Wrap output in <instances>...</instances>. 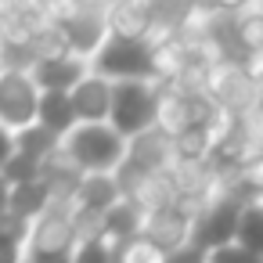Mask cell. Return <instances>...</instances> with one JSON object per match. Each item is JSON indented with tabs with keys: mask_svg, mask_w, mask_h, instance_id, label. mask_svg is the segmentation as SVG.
Returning a JSON list of instances; mask_svg holds the SVG:
<instances>
[{
	"mask_svg": "<svg viewBox=\"0 0 263 263\" xmlns=\"http://www.w3.org/2000/svg\"><path fill=\"white\" fill-rule=\"evenodd\" d=\"M72 195H76V205L83 213H98V216H105L112 205L123 202V187H119L116 173H87Z\"/></svg>",
	"mask_w": 263,
	"mask_h": 263,
	"instance_id": "11",
	"label": "cell"
},
{
	"mask_svg": "<svg viewBox=\"0 0 263 263\" xmlns=\"http://www.w3.org/2000/svg\"><path fill=\"white\" fill-rule=\"evenodd\" d=\"M209 263H263V256H256V252H249L234 241V245H223V249L209 252Z\"/></svg>",
	"mask_w": 263,
	"mask_h": 263,
	"instance_id": "21",
	"label": "cell"
},
{
	"mask_svg": "<svg viewBox=\"0 0 263 263\" xmlns=\"http://www.w3.org/2000/svg\"><path fill=\"white\" fill-rule=\"evenodd\" d=\"M4 137H8V148H18V152H26V155H33V159H40L44 166L65 148V141L58 137V134H51L47 126H40V123H33V126H26V130H18V134H8L4 130Z\"/></svg>",
	"mask_w": 263,
	"mask_h": 263,
	"instance_id": "14",
	"label": "cell"
},
{
	"mask_svg": "<svg viewBox=\"0 0 263 263\" xmlns=\"http://www.w3.org/2000/svg\"><path fill=\"white\" fill-rule=\"evenodd\" d=\"M72 105H76L80 123H108L112 119V80L90 72L72 90Z\"/></svg>",
	"mask_w": 263,
	"mask_h": 263,
	"instance_id": "10",
	"label": "cell"
},
{
	"mask_svg": "<svg viewBox=\"0 0 263 263\" xmlns=\"http://www.w3.org/2000/svg\"><path fill=\"white\" fill-rule=\"evenodd\" d=\"M76 245H80L76 216L65 209H51L33 223V238H29L26 256H72Z\"/></svg>",
	"mask_w": 263,
	"mask_h": 263,
	"instance_id": "6",
	"label": "cell"
},
{
	"mask_svg": "<svg viewBox=\"0 0 263 263\" xmlns=\"http://www.w3.org/2000/svg\"><path fill=\"white\" fill-rule=\"evenodd\" d=\"M26 263H29V259H26Z\"/></svg>",
	"mask_w": 263,
	"mask_h": 263,
	"instance_id": "24",
	"label": "cell"
},
{
	"mask_svg": "<svg viewBox=\"0 0 263 263\" xmlns=\"http://www.w3.org/2000/svg\"><path fill=\"white\" fill-rule=\"evenodd\" d=\"M65 155L72 166L87 173H119L123 162L130 159V141L112 126V123H80L65 137Z\"/></svg>",
	"mask_w": 263,
	"mask_h": 263,
	"instance_id": "1",
	"label": "cell"
},
{
	"mask_svg": "<svg viewBox=\"0 0 263 263\" xmlns=\"http://www.w3.org/2000/svg\"><path fill=\"white\" fill-rule=\"evenodd\" d=\"M241 213H245V202H238V198H220V202H213V205L191 223V245H198V249H205V252H216V249H223V245H234V241H238Z\"/></svg>",
	"mask_w": 263,
	"mask_h": 263,
	"instance_id": "5",
	"label": "cell"
},
{
	"mask_svg": "<svg viewBox=\"0 0 263 263\" xmlns=\"http://www.w3.org/2000/svg\"><path fill=\"white\" fill-rule=\"evenodd\" d=\"M40 126H47L51 134H58L62 141L80 126V116H76V105H72V94L65 90H44L40 98Z\"/></svg>",
	"mask_w": 263,
	"mask_h": 263,
	"instance_id": "13",
	"label": "cell"
},
{
	"mask_svg": "<svg viewBox=\"0 0 263 263\" xmlns=\"http://www.w3.org/2000/svg\"><path fill=\"white\" fill-rule=\"evenodd\" d=\"M170 252H162L155 241H148L144 234L130 238V241H119L116 245V263H166Z\"/></svg>",
	"mask_w": 263,
	"mask_h": 263,
	"instance_id": "19",
	"label": "cell"
},
{
	"mask_svg": "<svg viewBox=\"0 0 263 263\" xmlns=\"http://www.w3.org/2000/svg\"><path fill=\"white\" fill-rule=\"evenodd\" d=\"M144 238L155 241L162 252H177V249L191 245V223H187V216L177 213L173 205H155V209H148Z\"/></svg>",
	"mask_w": 263,
	"mask_h": 263,
	"instance_id": "9",
	"label": "cell"
},
{
	"mask_svg": "<svg viewBox=\"0 0 263 263\" xmlns=\"http://www.w3.org/2000/svg\"><path fill=\"white\" fill-rule=\"evenodd\" d=\"M40 98L44 90L36 87L29 69H11L0 80V123L8 134H18L40 119Z\"/></svg>",
	"mask_w": 263,
	"mask_h": 263,
	"instance_id": "4",
	"label": "cell"
},
{
	"mask_svg": "<svg viewBox=\"0 0 263 263\" xmlns=\"http://www.w3.org/2000/svg\"><path fill=\"white\" fill-rule=\"evenodd\" d=\"M148 11L141 8V4H134V0H123L119 8H112L108 11V29H112V36H126V40H144V33H148Z\"/></svg>",
	"mask_w": 263,
	"mask_h": 263,
	"instance_id": "16",
	"label": "cell"
},
{
	"mask_svg": "<svg viewBox=\"0 0 263 263\" xmlns=\"http://www.w3.org/2000/svg\"><path fill=\"white\" fill-rule=\"evenodd\" d=\"M72 263H116V241H112V238H105V234L80 238Z\"/></svg>",
	"mask_w": 263,
	"mask_h": 263,
	"instance_id": "20",
	"label": "cell"
},
{
	"mask_svg": "<svg viewBox=\"0 0 263 263\" xmlns=\"http://www.w3.org/2000/svg\"><path fill=\"white\" fill-rule=\"evenodd\" d=\"M44 177V162L18 152V148H8L4 155V184L8 187H18V184H29V180H40Z\"/></svg>",
	"mask_w": 263,
	"mask_h": 263,
	"instance_id": "17",
	"label": "cell"
},
{
	"mask_svg": "<svg viewBox=\"0 0 263 263\" xmlns=\"http://www.w3.org/2000/svg\"><path fill=\"white\" fill-rule=\"evenodd\" d=\"M144 220H148V213H141V205L134 198H123L119 205H112L105 213V238H112L116 245L130 241V238L144 234Z\"/></svg>",
	"mask_w": 263,
	"mask_h": 263,
	"instance_id": "15",
	"label": "cell"
},
{
	"mask_svg": "<svg viewBox=\"0 0 263 263\" xmlns=\"http://www.w3.org/2000/svg\"><path fill=\"white\" fill-rule=\"evenodd\" d=\"M51 202H54V187L47 184V177H40V180L18 184V187H8V202H4V209L33 223V220H40L44 213H51Z\"/></svg>",
	"mask_w": 263,
	"mask_h": 263,
	"instance_id": "12",
	"label": "cell"
},
{
	"mask_svg": "<svg viewBox=\"0 0 263 263\" xmlns=\"http://www.w3.org/2000/svg\"><path fill=\"white\" fill-rule=\"evenodd\" d=\"M213 4H216V8H223V11H241L249 0H213Z\"/></svg>",
	"mask_w": 263,
	"mask_h": 263,
	"instance_id": "23",
	"label": "cell"
},
{
	"mask_svg": "<svg viewBox=\"0 0 263 263\" xmlns=\"http://www.w3.org/2000/svg\"><path fill=\"white\" fill-rule=\"evenodd\" d=\"M166 263H209V252H205V249H198V245H184V249L170 252V259H166Z\"/></svg>",
	"mask_w": 263,
	"mask_h": 263,
	"instance_id": "22",
	"label": "cell"
},
{
	"mask_svg": "<svg viewBox=\"0 0 263 263\" xmlns=\"http://www.w3.org/2000/svg\"><path fill=\"white\" fill-rule=\"evenodd\" d=\"M108 36H112V29H108V18H101V15L80 11V15H69L58 22V44H65V51H72L87 62H94V54L105 47Z\"/></svg>",
	"mask_w": 263,
	"mask_h": 263,
	"instance_id": "8",
	"label": "cell"
},
{
	"mask_svg": "<svg viewBox=\"0 0 263 263\" xmlns=\"http://www.w3.org/2000/svg\"><path fill=\"white\" fill-rule=\"evenodd\" d=\"M159 116H162V98L152 87V80H123V83H112V119L108 123L126 141L155 130Z\"/></svg>",
	"mask_w": 263,
	"mask_h": 263,
	"instance_id": "2",
	"label": "cell"
},
{
	"mask_svg": "<svg viewBox=\"0 0 263 263\" xmlns=\"http://www.w3.org/2000/svg\"><path fill=\"white\" fill-rule=\"evenodd\" d=\"M238 245L263 256V198L245 202V213H241V223H238Z\"/></svg>",
	"mask_w": 263,
	"mask_h": 263,
	"instance_id": "18",
	"label": "cell"
},
{
	"mask_svg": "<svg viewBox=\"0 0 263 263\" xmlns=\"http://www.w3.org/2000/svg\"><path fill=\"white\" fill-rule=\"evenodd\" d=\"M29 72H33V80H36L40 90H65V94H72L94 69H90L87 58H80V54H72V51H58V54L36 58V62L29 65Z\"/></svg>",
	"mask_w": 263,
	"mask_h": 263,
	"instance_id": "7",
	"label": "cell"
},
{
	"mask_svg": "<svg viewBox=\"0 0 263 263\" xmlns=\"http://www.w3.org/2000/svg\"><path fill=\"white\" fill-rule=\"evenodd\" d=\"M90 69L112 83L123 80H155L159 76V62L148 40H126V36H108L105 47L94 54Z\"/></svg>",
	"mask_w": 263,
	"mask_h": 263,
	"instance_id": "3",
	"label": "cell"
}]
</instances>
